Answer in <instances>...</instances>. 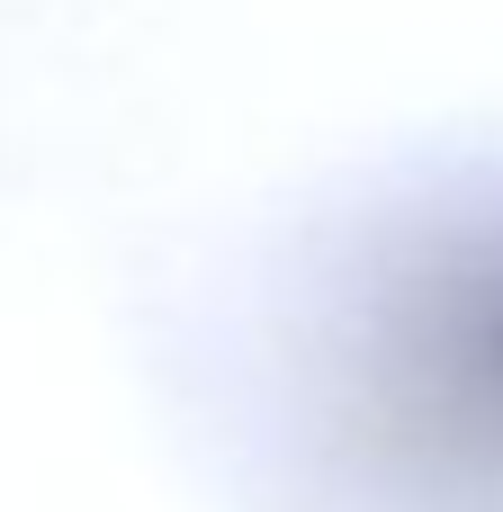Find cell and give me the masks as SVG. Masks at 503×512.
<instances>
[{"instance_id":"obj_1","label":"cell","mask_w":503,"mask_h":512,"mask_svg":"<svg viewBox=\"0 0 503 512\" xmlns=\"http://www.w3.org/2000/svg\"><path fill=\"white\" fill-rule=\"evenodd\" d=\"M288 423L342 512H503V180L378 216L297 297Z\"/></svg>"}]
</instances>
